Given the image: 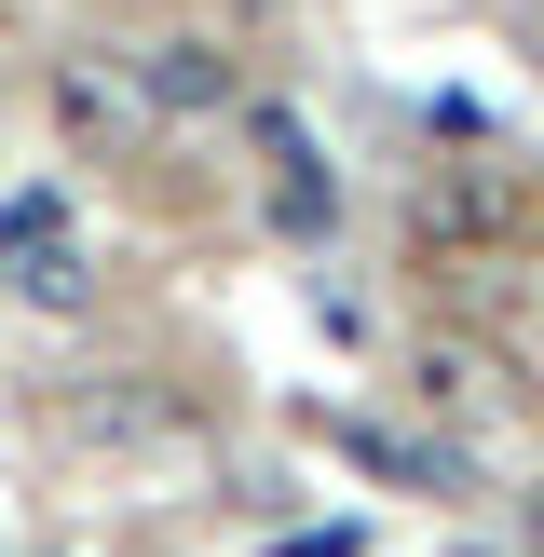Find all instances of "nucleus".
<instances>
[{
    "label": "nucleus",
    "mask_w": 544,
    "mask_h": 557,
    "mask_svg": "<svg viewBox=\"0 0 544 557\" xmlns=\"http://www.w3.org/2000/svg\"><path fill=\"white\" fill-rule=\"evenodd\" d=\"M408 232H422L449 272H462V259H504V232H517V177H504V163H449V177H422Z\"/></svg>",
    "instance_id": "nucleus-1"
},
{
    "label": "nucleus",
    "mask_w": 544,
    "mask_h": 557,
    "mask_svg": "<svg viewBox=\"0 0 544 557\" xmlns=\"http://www.w3.org/2000/svg\"><path fill=\"white\" fill-rule=\"evenodd\" d=\"M136 96H150V123H218V109L245 96V54L205 41V27H177V41H136Z\"/></svg>",
    "instance_id": "nucleus-2"
},
{
    "label": "nucleus",
    "mask_w": 544,
    "mask_h": 557,
    "mask_svg": "<svg viewBox=\"0 0 544 557\" xmlns=\"http://www.w3.org/2000/svg\"><path fill=\"white\" fill-rule=\"evenodd\" d=\"M54 123H69L82 150H136V136H150L136 54H69V69H54Z\"/></svg>",
    "instance_id": "nucleus-3"
},
{
    "label": "nucleus",
    "mask_w": 544,
    "mask_h": 557,
    "mask_svg": "<svg viewBox=\"0 0 544 557\" xmlns=\"http://www.w3.org/2000/svg\"><path fill=\"white\" fill-rule=\"evenodd\" d=\"M54 422H69L82 449H136V435H177V422H190V395H177V381L109 368V381H82V395H54Z\"/></svg>",
    "instance_id": "nucleus-4"
},
{
    "label": "nucleus",
    "mask_w": 544,
    "mask_h": 557,
    "mask_svg": "<svg viewBox=\"0 0 544 557\" xmlns=\"http://www.w3.org/2000/svg\"><path fill=\"white\" fill-rule=\"evenodd\" d=\"M0 272H14V299L69 313V299H82V232H69L54 205H14V232H0Z\"/></svg>",
    "instance_id": "nucleus-5"
},
{
    "label": "nucleus",
    "mask_w": 544,
    "mask_h": 557,
    "mask_svg": "<svg viewBox=\"0 0 544 557\" xmlns=\"http://www.w3.org/2000/svg\"><path fill=\"white\" fill-rule=\"evenodd\" d=\"M259 163H272V218H299V232H313V218H326V163H313V136H299V123H259Z\"/></svg>",
    "instance_id": "nucleus-6"
},
{
    "label": "nucleus",
    "mask_w": 544,
    "mask_h": 557,
    "mask_svg": "<svg viewBox=\"0 0 544 557\" xmlns=\"http://www.w3.org/2000/svg\"><path fill=\"white\" fill-rule=\"evenodd\" d=\"M422 395H435V408H477V395H490V354L435 341V354H422Z\"/></svg>",
    "instance_id": "nucleus-7"
},
{
    "label": "nucleus",
    "mask_w": 544,
    "mask_h": 557,
    "mask_svg": "<svg viewBox=\"0 0 544 557\" xmlns=\"http://www.w3.org/2000/svg\"><path fill=\"white\" fill-rule=\"evenodd\" d=\"M531 544H544V490H531Z\"/></svg>",
    "instance_id": "nucleus-8"
}]
</instances>
